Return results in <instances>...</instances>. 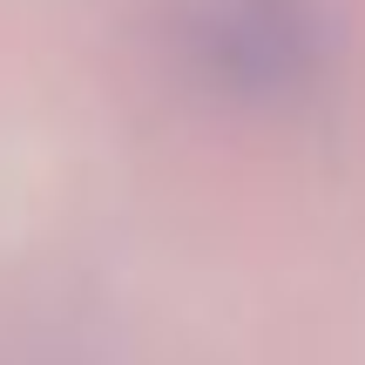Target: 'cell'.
<instances>
[{
  "label": "cell",
  "instance_id": "obj_1",
  "mask_svg": "<svg viewBox=\"0 0 365 365\" xmlns=\"http://www.w3.org/2000/svg\"><path fill=\"white\" fill-rule=\"evenodd\" d=\"M176 54L223 102H284L325 61L318 0H176Z\"/></svg>",
  "mask_w": 365,
  "mask_h": 365
}]
</instances>
